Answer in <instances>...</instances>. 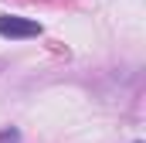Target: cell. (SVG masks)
I'll list each match as a JSON object with an SVG mask.
<instances>
[{"mask_svg": "<svg viewBox=\"0 0 146 143\" xmlns=\"http://www.w3.org/2000/svg\"><path fill=\"white\" fill-rule=\"evenodd\" d=\"M37 34H41V24L37 21L17 17V14H0V37L21 41V37H37Z\"/></svg>", "mask_w": 146, "mask_h": 143, "instance_id": "obj_1", "label": "cell"}, {"mask_svg": "<svg viewBox=\"0 0 146 143\" xmlns=\"http://www.w3.org/2000/svg\"><path fill=\"white\" fill-rule=\"evenodd\" d=\"M0 143H21V133L14 126H7V130H0Z\"/></svg>", "mask_w": 146, "mask_h": 143, "instance_id": "obj_2", "label": "cell"}]
</instances>
